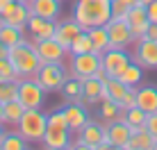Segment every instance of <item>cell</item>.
I'll return each instance as SVG.
<instances>
[{
  "label": "cell",
  "instance_id": "52a82bcc",
  "mask_svg": "<svg viewBox=\"0 0 157 150\" xmlns=\"http://www.w3.org/2000/svg\"><path fill=\"white\" fill-rule=\"evenodd\" d=\"M105 28H107V34H109L112 48H128L130 43H134L132 30H130L125 18H109Z\"/></svg>",
  "mask_w": 157,
  "mask_h": 150
},
{
  "label": "cell",
  "instance_id": "3957f363",
  "mask_svg": "<svg viewBox=\"0 0 157 150\" xmlns=\"http://www.w3.org/2000/svg\"><path fill=\"white\" fill-rule=\"evenodd\" d=\"M46 125H48V114H43L41 109H25L16 127L28 143H41L43 134H46Z\"/></svg>",
  "mask_w": 157,
  "mask_h": 150
},
{
  "label": "cell",
  "instance_id": "d590c367",
  "mask_svg": "<svg viewBox=\"0 0 157 150\" xmlns=\"http://www.w3.org/2000/svg\"><path fill=\"white\" fill-rule=\"evenodd\" d=\"M118 107H121V111H128V109H132V107H137V87L128 89V93L123 96V100L118 103Z\"/></svg>",
  "mask_w": 157,
  "mask_h": 150
},
{
  "label": "cell",
  "instance_id": "2e32d148",
  "mask_svg": "<svg viewBox=\"0 0 157 150\" xmlns=\"http://www.w3.org/2000/svg\"><path fill=\"white\" fill-rule=\"evenodd\" d=\"M68 127H48L46 125V134H43L41 143L43 148L48 150H64V148H71V139H68Z\"/></svg>",
  "mask_w": 157,
  "mask_h": 150
},
{
  "label": "cell",
  "instance_id": "7a4b0ae2",
  "mask_svg": "<svg viewBox=\"0 0 157 150\" xmlns=\"http://www.w3.org/2000/svg\"><path fill=\"white\" fill-rule=\"evenodd\" d=\"M7 57H9V62H12V66H14L16 75H18V80L34 77L36 71H39V66L43 64L32 41H25V43H18V46L9 48V55Z\"/></svg>",
  "mask_w": 157,
  "mask_h": 150
},
{
  "label": "cell",
  "instance_id": "4316f807",
  "mask_svg": "<svg viewBox=\"0 0 157 150\" xmlns=\"http://www.w3.org/2000/svg\"><path fill=\"white\" fill-rule=\"evenodd\" d=\"M30 143L21 137V132H5L2 141H0V150H28Z\"/></svg>",
  "mask_w": 157,
  "mask_h": 150
},
{
  "label": "cell",
  "instance_id": "d6a6232c",
  "mask_svg": "<svg viewBox=\"0 0 157 150\" xmlns=\"http://www.w3.org/2000/svg\"><path fill=\"white\" fill-rule=\"evenodd\" d=\"M12 100H18V80L16 82H2L0 84V103L7 105Z\"/></svg>",
  "mask_w": 157,
  "mask_h": 150
},
{
  "label": "cell",
  "instance_id": "277c9868",
  "mask_svg": "<svg viewBox=\"0 0 157 150\" xmlns=\"http://www.w3.org/2000/svg\"><path fill=\"white\" fill-rule=\"evenodd\" d=\"M48 91L36 82V77H23L18 80V103L25 109H41L46 103Z\"/></svg>",
  "mask_w": 157,
  "mask_h": 150
},
{
  "label": "cell",
  "instance_id": "e0dca14e",
  "mask_svg": "<svg viewBox=\"0 0 157 150\" xmlns=\"http://www.w3.org/2000/svg\"><path fill=\"white\" fill-rule=\"evenodd\" d=\"M105 130H107V125H100V123H96V121H91V118H89L82 127H80L78 137L82 139L86 146H89V150H96V146L100 143L102 134H105Z\"/></svg>",
  "mask_w": 157,
  "mask_h": 150
},
{
  "label": "cell",
  "instance_id": "b9f144b4",
  "mask_svg": "<svg viewBox=\"0 0 157 150\" xmlns=\"http://www.w3.org/2000/svg\"><path fill=\"white\" fill-rule=\"evenodd\" d=\"M0 123L5 125V105L2 103H0Z\"/></svg>",
  "mask_w": 157,
  "mask_h": 150
},
{
  "label": "cell",
  "instance_id": "5b68a950",
  "mask_svg": "<svg viewBox=\"0 0 157 150\" xmlns=\"http://www.w3.org/2000/svg\"><path fill=\"white\" fill-rule=\"evenodd\" d=\"M34 77L46 91H59L62 84L66 82V68H64V64L46 62V64L39 66V71H36Z\"/></svg>",
  "mask_w": 157,
  "mask_h": 150
},
{
  "label": "cell",
  "instance_id": "f35d334b",
  "mask_svg": "<svg viewBox=\"0 0 157 150\" xmlns=\"http://www.w3.org/2000/svg\"><path fill=\"white\" fill-rule=\"evenodd\" d=\"M109 148H112V141H109V134H107V130H105V134H102L100 143L96 146V150H109Z\"/></svg>",
  "mask_w": 157,
  "mask_h": 150
},
{
  "label": "cell",
  "instance_id": "7402d4cb",
  "mask_svg": "<svg viewBox=\"0 0 157 150\" xmlns=\"http://www.w3.org/2000/svg\"><path fill=\"white\" fill-rule=\"evenodd\" d=\"M128 89L130 87H125L118 77H107V80H102V100L109 98L114 103H121L123 96L128 93Z\"/></svg>",
  "mask_w": 157,
  "mask_h": 150
},
{
  "label": "cell",
  "instance_id": "83f0119b",
  "mask_svg": "<svg viewBox=\"0 0 157 150\" xmlns=\"http://www.w3.org/2000/svg\"><path fill=\"white\" fill-rule=\"evenodd\" d=\"M100 116L102 121L112 123L116 118H125V111H121V107H118V103H114V100H100Z\"/></svg>",
  "mask_w": 157,
  "mask_h": 150
},
{
  "label": "cell",
  "instance_id": "484cf974",
  "mask_svg": "<svg viewBox=\"0 0 157 150\" xmlns=\"http://www.w3.org/2000/svg\"><path fill=\"white\" fill-rule=\"evenodd\" d=\"M141 77H144V68L139 66L137 62H130L125 66V71L118 75V80H121L125 87H137V84L141 82Z\"/></svg>",
  "mask_w": 157,
  "mask_h": 150
},
{
  "label": "cell",
  "instance_id": "7bdbcfd3",
  "mask_svg": "<svg viewBox=\"0 0 157 150\" xmlns=\"http://www.w3.org/2000/svg\"><path fill=\"white\" fill-rule=\"evenodd\" d=\"M137 2H139V5H144V7H148V5H150V2H155V0H137Z\"/></svg>",
  "mask_w": 157,
  "mask_h": 150
},
{
  "label": "cell",
  "instance_id": "9a60e30c",
  "mask_svg": "<svg viewBox=\"0 0 157 150\" xmlns=\"http://www.w3.org/2000/svg\"><path fill=\"white\" fill-rule=\"evenodd\" d=\"M107 134H109V141H112V148H118V150H128V141L132 137V130L130 125L123 118H116L107 125Z\"/></svg>",
  "mask_w": 157,
  "mask_h": 150
},
{
  "label": "cell",
  "instance_id": "5bb4252c",
  "mask_svg": "<svg viewBox=\"0 0 157 150\" xmlns=\"http://www.w3.org/2000/svg\"><path fill=\"white\" fill-rule=\"evenodd\" d=\"M82 32V28H80V23L75 18H68V21H62V23H57V28H55V36L52 39L57 41L59 46L64 48V50H71V43H73V39Z\"/></svg>",
  "mask_w": 157,
  "mask_h": 150
},
{
  "label": "cell",
  "instance_id": "ee69618b",
  "mask_svg": "<svg viewBox=\"0 0 157 150\" xmlns=\"http://www.w3.org/2000/svg\"><path fill=\"white\" fill-rule=\"evenodd\" d=\"M12 0H0V7H5V5H9Z\"/></svg>",
  "mask_w": 157,
  "mask_h": 150
},
{
  "label": "cell",
  "instance_id": "4fadbf2b",
  "mask_svg": "<svg viewBox=\"0 0 157 150\" xmlns=\"http://www.w3.org/2000/svg\"><path fill=\"white\" fill-rule=\"evenodd\" d=\"M32 43H34V48H36V52H39V57H41L43 64H46V62L62 64L64 57H66V52H68V50H64L55 39H41V41H32Z\"/></svg>",
  "mask_w": 157,
  "mask_h": 150
},
{
  "label": "cell",
  "instance_id": "f6af8a7d",
  "mask_svg": "<svg viewBox=\"0 0 157 150\" xmlns=\"http://www.w3.org/2000/svg\"><path fill=\"white\" fill-rule=\"evenodd\" d=\"M2 137H5V130H2V123H0V141H2Z\"/></svg>",
  "mask_w": 157,
  "mask_h": 150
},
{
  "label": "cell",
  "instance_id": "6da1fadb",
  "mask_svg": "<svg viewBox=\"0 0 157 150\" xmlns=\"http://www.w3.org/2000/svg\"><path fill=\"white\" fill-rule=\"evenodd\" d=\"M73 18L82 30L107 25V21L112 18V0H75Z\"/></svg>",
  "mask_w": 157,
  "mask_h": 150
},
{
  "label": "cell",
  "instance_id": "ab89813d",
  "mask_svg": "<svg viewBox=\"0 0 157 150\" xmlns=\"http://www.w3.org/2000/svg\"><path fill=\"white\" fill-rule=\"evenodd\" d=\"M144 39H150V41H157V23H150L148 30H146V36Z\"/></svg>",
  "mask_w": 157,
  "mask_h": 150
},
{
  "label": "cell",
  "instance_id": "f1b7e54d",
  "mask_svg": "<svg viewBox=\"0 0 157 150\" xmlns=\"http://www.w3.org/2000/svg\"><path fill=\"white\" fill-rule=\"evenodd\" d=\"M94 50V43H91V36H89V32L82 30L78 36L73 39V43H71V55H82V52H91Z\"/></svg>",
  "mask_w": 157,
  "mask_h": 150
},
{
  "label": "cell",
  "instance_id": "d6986e66",
  "mask_svg": "<svg viewBox=\"0 0 157 150\" xmlns=\"http://www.w3.org/2000/svg\"><path fill=\"white\" fill-rule=\"evenodd\" d=\"M132 137L128 141V150H153L155 148V137L146 130V125L141 127H130Z\"/></svg>",
  "mask_w": 157,
  "mask_h": 150
},
{
  "label": "cell",
  "instance_id": "9c48e42d",
  "mask_svg": "<svg viewBox=\"0 0 157 150\" xmlns=\"http://www.w3.org/2000/svg\"><path fill=\"white\" fill-rule=\"evenodd\" d=\"M28 18H30L28 2H16V0H12L9 5L0 7V21H2V23L16 25V28H25V25H28Z\"/></svg>",
  "mask_w": 157,
  "mask_h": 150
},
{
  "label": "cell",
  "instance_id": "44dd1931",
  "mask_svg": "<svg viewBox=\"0 0 157 150\" xmlns=\"http://www.w3.org/2000/svg\"><path fill=\"white\" fill-rule=\"evenodd\" d=\"M62 111H64V116H66V123H68V130L71 132H80V127L89 121V116H86L82 105H73L71 103L68 107H64Z\"/></svg>",
  "mask_w": 157,
  "mask_h": 150
},
{
  "label": "cell",
  "instance_id": "ffe728a7",
  "mask_svg": "<svg viewBox=\"0 0 157 150\" xmlns=\"http://www.w3.org/2000/svg\"><path fill=\"white\" fill-rule=\"evenodd\" d=\"M25 32H28L25 28H16V25H9V23H2V21H0V41H2L7 48L25 43V41H28Z\"/></svg>",
  "mask_w": 157,
  "mask_h": 150
},
{
  "label": "cell",
  "instance_id": "7c38bea8",
  "mask_svg": "<svg viewBox=\"0 0 157 150\" xmlns=\"http://www.w3.org/2000/svg\"><path fill=\"white\" fill-rule=\"evenodd\" d=\"M132 57L141 68H157V41L139 39Z\"/></svg>",
  "mask_w": 157,
  "mask_h": 150
},
{
  "label": "cell",
  "instance_id": "e575fe53",
  "mask_svg": "<svg viewBox=\"0 0 157 150\" xmlns=\"http://www.w3.org/2000/svg\"><path fill=\"white\" fill-rule=\"evenodd\" d=\"M16 80H18V75H16L9 57H0V84L2 82H16Z\"/></svg>",
  "mask_w": 157,
  "mask_h": 150
},
{
  "label": "cell",
  "instance_id": "ac0fdd59",
  "mask_svg": "<svg viewBox=\"0 0 157 150\" xmlns=\"http://www.w3.org/2000/svg\"><path fill=\"white\" fill-rule=\"evenodd\" d=\"M28 7H30V12H34L41 18L55 21L59 12H62V0H30Z\"/></svg>",
  "mask_w": 157,
  "mask_h": 150
},
{
  "label": "cell",
  "instance_id": "60d3db41",
  "mask_svg": "<svg viewBox=\"0 0 157 150\" xmlns=\"http://www.w3.org/2000/svg\"><path fill=\"white\" fill-rule=\"evenodd\" d=\"M7 55H9V48L5 46L2 41H0V57H7Z\"/></svg>",
  "mask_w": 157,
  "mask_h": 150
},
{
  "label": "cell",
  "instance_id": "bcb514c9",
  "mask_svg": "<svg viewBox=\"0 0 157 150\" xmlns=\"http://www.w3.org/2000/svg\"><path fill=\"white\" fill-rule=\"evenodd\" d=\"M16 2H30V0H16Z\"/></svg>",
  "mask_w": 157,
  "mask_h": 150
},
{
  "label": "cell",
  "instance_id": "74e56055",
  "mask_svg": "<svg viewBox=\"0 0 157 150\" xmlns=\"http://www.w3.org/2000/svg\"><path fill=\"white\" fill-rule=\"evenodd\" d=\"M146 12H148V21H150V23H157V0L146 7Z\"/></svg>",
  "mask_w": 157,
  "mask_h": 150
},
{
  "label": "cell",
  "instance_id": "ba28073f",
  "mask_svg": "<svg viewBox=\"0 0 157 150\" xmlns=\"http://www.w3.org/2000/svg\"><path fill=\"white\" fill-rule=\"evenodd\" d=\"M130 62L132 59L125 48H109L107 52H102V68H105L107 77H118Z\"/></svg>",
  "mask_w": 157,
  "mask_h": 150
},
{
  "label": "cell",
  "instance_id": "f546056e",
  "mask_svg": "<svg viewBox=\"0 0 157 150\" xmlns=\"http://www.w3.org/2000/svg\"><path fill=\"white\" fill-rule=\"evenodd\" d=\"M25 114V107L18 103V100H12V103L5 105V123L7 125H18L21 116Z\"/></svg>",
  "mask_w": 157,
  "mask_h": 150
},
{
  "label": "cell",
  "instance_id": "8992f818",
  "mask_svg": "<svg viewBox=\"0 0 157 150\" xmlns=\"http://www.w3.org/2000/svg\"><path fill=\"white\" fill-rule=\"evenodd\" d=\"M102 66V55L96 50L82 52V55H73L71 57V75L78 80H86L89 75H94Z\"/></svg>",
  "mask_w": 157,
  "mask_h": 150
},
{
  "label": "cell",
  "instance_id": "30bf717a",
  "mask_svg": "<svg viewBox=\"0 0 157 150\" xmlns=\"http://www.w3.org/2000/svg\"><path fill=\"white\" fill-rule=\"evenodd\" d=\"M55 28H57V21L41 18V16H36L34 12H30L28 25H25L28 34H30L34 41H41V39H52V36H55Z\"/></svg>",
  "mask_w": 157,
  "mask_h": 150
},
{
  "label": "cell",
  "instance_id": "d4e9b609",
  "mask_svg": "<svg viewBox=\"0 0 157 150\" xmlns=\"http://www.w3.org/2000/svg\"><path fill=\"white\" fill-rule=\"evenodd\" d=\"M89 32V36H91V43H94V50L96 52H107L109 50V34H107V28L105 25H98V28H91V30H86Z\"/></svg>",
  "mask_w": 157,
  "mask_h": 150
},
{
  "label": "cell",
  "instance_id": "cb8c5ba5",
  "mask_svg": "<svg viewBox=\"0 0 157 150\" xmlns=\"http://www.w3.org/2000/svg\"><path fill=\"white\" fill-rule=\"evenodd\" d=\"M82 93L86 98V105H96L102 100V82L96 80L94 75H89L86 80H82Z\"/></svg>",
  "mask_w": 157,
  "mask_h": 150
},
{
  "label": "cell",
  "instance_id": "4dcf8cb0",
  "mask_svg": "<svg viewBox=\"0 0 157 150\" xmlns=\"http://www.w3.org/2000/svg\"><path fill=\"white\" fill-rule=\"evenodd\" d=\"M82 93V80H78V77H66V82L62 84V96L66 100H73V98H78V96Z\"/></svg>",
  "mask_w": 157,
  "mask_h": 150
},
{
  "label": "cell",
  "instance_id": "8d00e7d4",
  "mask_svg": "<svg viewBox=\"0 0 157 150\" xmlns=\"http://www.w3.org/2000/svg\"><path fill=\"white\" fill-rule=\"evenodd\" d=\"M146 130H148L157 141V111L155 114H148V118H146Z\"/></svg>",
  "mask_w": 157,
  "mask_h": 150
},
{
  "label": "cell",
  "instance_id": "603a6c76",
  "mask_svg": "<svg viewBox=\"0 0 157 150\" xmlns=\"http://www.w3.org/2000/svg\"><path fill=\"white\" fill-rule=\"evenodd\" d=\"M137 107H141L146 114H155L157 111V87L137 89Z\"/></svg>",
  "mask_w": 157,
  "mask_h": 150
},
{
  "label": "cell",
  "instance_id": "836d02e7",
  "mask_svg": "<svg viewBox=\"0 0 157 150\" xmlns=\"http://www.w3.org/2000/svg\"><path fill=\"white\" fill-rule=\"evenodd\" d=\"M137 0H112V18H125L130 7H134Z\"/></svg>",
  "mask_w": 157,
  "mask_h": 150
},
{
  "label": "cell",
  "instance_id": "1f68e13d",
  "mask_svg": "<svg viewBox=\"0 0 157 150\" xmlns=\"http://www.w3.org/2000/svg\"><path fill=\"white\" fill-rule=\"evenodd\" d=\"M146 118H148V114L141 109V107H132V109H128L125 111V121L130 127H141V125H146Z\"/></svg>",
  "mask_w": 157,
  "mask_h": 150
},
{
  "label": "cell",
  "instance_id": "8fae6325",
  "mask_svg": "<svg viewBox=\"0 0 157 150\" xmlns=\"http://www.w3.org/2000/svg\"><path fill=\"white\" fill-rule=\"evenodd\" d=\"M125 21H128V25H130V30H132V36H134V43H137L139 39H144L146 36V30H148V25H150V21H148V12H146V7L144 5H134V7H130V12L125 16Z\"/></svg>",
  "mask_w": 157,
  "mask_h": 150
}]
</instances>
